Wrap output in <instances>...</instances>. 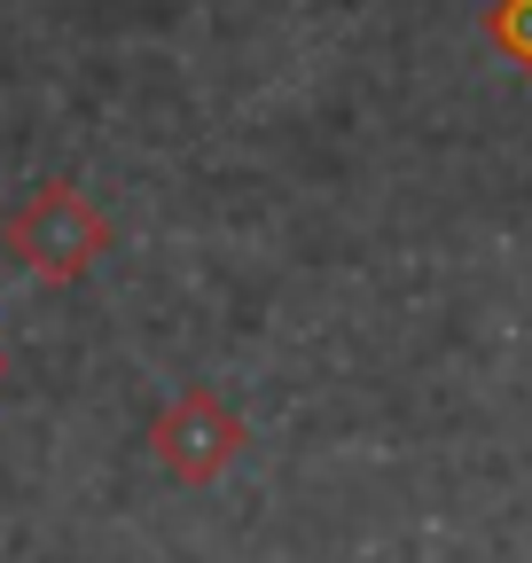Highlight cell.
<instances>
[{"mask_svg":"<svg viewBox=\"0 0 532 563\" xmlns=\"http://www.w3.org/2000/svg\"><path fill=\"white\" fill-rule=\"evenodd\" d=\"M0 251H9L40 290H71L87 282L102 258H110V220L95 211V196L79 180H40L9 203V220H0Z\"/></svg>","mask_w":532,"mask_h":563,"instance_id":"6da1fadb","label":"cell"},{"mask_svg":"<svg viewBox=\"0 0 532 563\" xmlns=\"http://www.w3.org/2000/svg\"><path fill=\"white\" fill-rule=\"evenodd\" d=\"M251 446V422L212 391V384H180L157 415H149V462L188 485V493H204L235 470V454Z\"/></svg>","mask_w":532,"mask_h":563,"instance_id":"7a4b0ae2","label":"cell"},{"mask_svg":"<svg viewBox=\"0 0 532 563\" xmlns=\"http://www.w3.org/2000/svg\"><path fill=\"white\" fill-rule=\"evenodd\" d=\"M486 40L517 70H532V0H494V9H486Z\"/></svg>","mask_w":532,"mask_h":563,"instance_id":"3957f363","label":"cell"},{"mask_svg":"<svg viewBox=\"0 0 532 563\" xmlns=\"http://www.w3.org/2000/svg\"><path fill=\"white\" fill-rule=\"evenodd\" d=\"M0 384H9V352H0Z\"/></svg>","mask_w":532,"mask_h":563,"instance_id":"277c9868","label":"cell"}]
</instances>
